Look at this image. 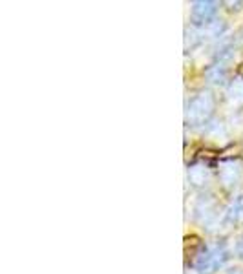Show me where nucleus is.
I'll use <instances>...</instances> for the list:
<instances>
[{"label": "nucleus", "mask_w": 243, "mask_h": 274, "mask_svg": "<svg viewBox=\"0 0 243 274\" xmlns=\"http://www.w3.org/2000/svg\"><path fill=\"white\" fill-rule=\"evenodd\" d=\"M216 106V99L210 91H199L188 101L187 110H185V121L190 126H199L205 124L210 119Z\"/></svg>", "instance_id": "f257e3e1"}, {"label": "nucleus", "mask_w": 243, "mask_h": 274, "mask_svg": "<svg viewBox=\"0 0 243 274\" xmlns=\"http://www.w3.org/2000/svg\"><path fill=\"white\" fill-rule=\"evenodd\" d=\"M238 256L240 258H243V240L238 243Z\"/></svg>", "instance_id": "1a4fd4ad"}, {"label": "nucleus", "mask_w": 243, "mask_h": 274, "mask_svg": "<svg viewBox=\"0 0 243 274\" xmlns=\"http://www.w3.org/2000/svg\"><path fill=\"white\" fill-rule=\"evenodd\" d=\"M216 11H218V4L216 2H209V0H199L194 2L192 9H190V18L196 26H207L210 20L214 18Z\"/></svg>", "instance_id": "7ed1b4c3"}, {"label": "nucleus", "mask_w": 243, "mask_h": 274, "mask_svg": "<svg viewBox=\"0 0 243 274\" xmlns=\"http://www.w3.org/2000/svg\"><path fill=\"white\" fill-rule=\"evenodd\" d=\"M225 221L231 225L242 223L243 221V196L236 197L225 210Z\"/></svg>", "instance_id": "0eeeda50"}, {"label": "nucleus", "mask_w": 243, "mask_h": 274, "mask_svg": "<svg viewBox=\"0 0 243 274\" xmlns=\"http://www.w3.org/2000/svg\"><path fill=\"white\" fill-rule=\"evenodd\" d=\"M196 216L201 223L210 225L216 219V203L210 197H205L199 201V205L196 207Z\"/></svg>", "instance_id": "39448f33"}, {"label": "nucleus", "mask_w": 243, "mask_h": 274, "mask_svg": "<svg viewBox=\"0 0 243 274\" xmlns=\"http://www.w3.org/2000/svg\"><path fill=\"white\" fill-rule=\"evenodd\" d=\"M209 179H210L209 168L203 167V165H194V167L188 168V181L194 186H205L209 183Z\"/></svg>", "instance_id": "423d86ee"}, {"label": "nucleus", "mask_w": 243, "mask_h": 274, "mask_svg": "<svg viewBox=\"0 0 243 274\" xmlns=\"http://www.w3.org/2000/svg\"><path fill=\"white\" fill-rule=\"evenodd\" d=\"M227 249L223 245H210L207 247L201 254L198 256L194 267L201 274H212L220 267H223V263L227 262Z\"/></svg>", "instance_id": "f03ea898"}, {"label": "nucleus", "mask_w": 243, "mask_h": 274, "mask_svg": "<svg viewBox=\"0 0 243 274\" xmlns=\"http://www.w3.org/2000/svg\"><path fill=\"white\" fill-rule=\"evenodd\" d=\"M218 176H220L221 183L231 188V186H236L240 181L243 179V167L234 159H229V161H223L218 168Z\"/></svg>", "instance_id": "20e7f679"}, {"label": "nucleus", "mask_w": 243, "mask_h": 274, "mask_svg": "<svg viewBox=\"0 0 243 274\" xmlns=\"http://www.w3.org/2000/svg\"><path fill=\"white\" fill-rule=\"evenodd\" d=\"M227 97L229 101L234 102V104H242L243 102V79H236L229 84L227 88Z\"/></svg>", "instance_id": "6e6552de"}, {"label": "nucleus", "mask_w": 243, "mask_h": 274, "mask_svg": "<svg viewBox=\"0 0 243 274\" xmlns=\"http://www.w3.org/2000/svg\"><path fill=\"white\" fill-rule=\"evenodd\" d=\"M231 274H243V271H232Z\"/></svg>", "instance_id": "9d476101"}]
</instances>
